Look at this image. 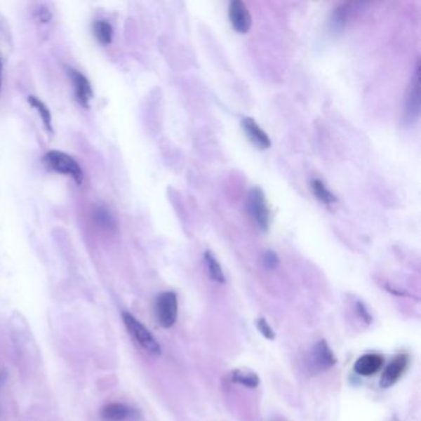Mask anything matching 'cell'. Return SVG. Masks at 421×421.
I'll return each instance as SVG.
<instances>
[{
  "instance_id": "15",
  "label": "cell",
  "mask_w": 421,
  "mask_h": 421,
  "mask_svg": "<svg viewBox=\"0 0 421 421\" xmlns=\"http://www.w3.org/2000/svg\"><path fill=\"white\" fill-rule=\"evenodd\" d=\"M204 261H206L208 272H209L211 279L220 283V284L225 283V276L221 269L220 263L218 262L215 256L210 251H206L204 253Z\"/></svg>"
},
{
  "instance_id": "14",
  "label": "cell",
  "mask_w": 421,
  "mask_h": 421,
  "mask_svg": "<svg viewBox=\"0 0 421 421\" xmlns=\"http://www.w3.org/2000/svg\"><path fill=\"white\" fill-rule=\"evenodd\" d=\"M93 32L94 36L102 45H109L113 41L114 30L113 26L108 21L98 20L93 24Z\"/></svg>"
},
{
  "instance_id": "20",
  "label": "cell",
  "mask_w": 421,
  "mask_h": 421,
  "mask_svg": "<svg viewBox=\"0 0 421 421\" xmlns=\"http://www.w3.org/2000/svg\"><path fill=\"white\" fill-rule=\"evenodd\" d=\"M257 328L260 330V333L268 340L274 339V331L272 328L269 326V323L266 321V319H260L257 321Z\"/></svg>"
},
{
  "instance_id": "23",
  "label": "cell",
  "mask_w": 421,
  "mask_h": 421,
  "mask_svg": "<svg viewBox=\"0 0 421 421\" xmlns=\"http://www.w3.org/2000/svg\"><path fill=\"white\" fill-rule=\"evenodd\" d=\"M1 76H3V66H1V60H0V89H1Z\"/></svg>"
},
{
  "instance_id": "13",
  "label": "cell",
  "mask_w": 421,
  "mask_h": 421,
  "mask_svg": "<svg viewBox=\"0 0 421 421\" xmlns=\"http://www.w3.org/2000/svg\"><path fill=\"white\" fill-rule=\"evenodd\" d=\"M131 415V409L121 403H112L104 406L102 417L104 421H125Z\"/></svg>"
},
{
  "instance_id": "18",
  "label": "cell",
  "mask_w": 421,
  "mask_h": 421,
  "mask_svg": "<svg viewBox=\"0 0 421 421\" xmlns=\"http://www.w3.org/2000/svg\"><path fill=\"white\" fill-rule=\"evenodd\" d=\"M232 377L234 382L246 385L248 388H256L258 383H260L258 375L250 370H232Z\"/></svg>"
},
{
  "instance_id": "19",
  "label": "cell",
  "mask_w": 421,
  "mask_h": 421,
  "mask_svg": "<svg viewBox=\"0 0 421 421\" xmlns=\"http://www.w3.org/2000/svg\"><path fill=\"white\" fill-rule=\"evenodd\" d=\"M263 265L267 269H274L279 265V258H278L276 252L267 251L263 255Z\"/></svg>"
},
{
  "instance_id": "4",
  "label": "cell",
  "mask_w": 421,
  "mask_h": 421,
  "mask_svg": "<svg viewBox=\"0 0 421 421\" xmlns=\"http://www.w3.org/2000/svg\"><path fill=\"white\" fill-rule=\"evenodd\" d=\"M156 316L162 328L168 329L175 325L178 316V302L177 295L173 292H165L159 294L156 299Z\"/></svg>"
},
{
  "instance_id": "2",
  "label": "cell",
  "mask_w": 421,
  "mask_h": 421,
  "mask_svg": "<svg viewBox=\"0 0 421 421\" xmlns=\"http://www.w3.org/2000/svg\"><path fill=\"white\" fill-rule=\"evenodd\" d=\"M123 320L126 329H128V334L131 335V338L145 351H147L151 354H156V356L161 354V346L144 323H140L138 319L128 313H123Z\"/></svg>"
},
{
  "instance_id": "6",
  "label": "cell",
  "mask_w": 421,
  "mask_h": 421,
  "mask_svg": "<svg viewBox=\"0 0 421 421\" xmlns=\"http://www.w3.org/2000/svg\"><path fill=\"white\" fill-rule=\"evenodd\" d=\"M229 20L232 29L239 34H246L251 29V14L243 1L232 0L229 4Z\"/></svg>"
},
{
  "instance_id": "12",
  "label": "cell",
  "mask_w": 421,
  "mask_h": 421,
  "mask_svg": "<svg viewBox=\"0 0 421 421\" xmlns=\"http://www.w3.org/2000/svg\"><path fill=\"white\" fill-rule=\"evenodd\" d=\"M93 220L99 229L105 232H113L116 229V221L113 214L107 209V206H98L93 210Z\"/></svg>"
},
{
  "instance_id": "1",
  "label": "cell",
  "mask_w": 421,
  "mask_h": 421,
  "mask_svg": "<svg viewBox=\"0 0 421 421\" xmlns=\"http://www.w3.org/2000/svg\"><path fill=\"white\" fill-rule=\"evenodd\" d=\"M42 162L48 170L53 171L60 175H68L77 185H82L83 178H84L82 167L69 154L61 152V151H50L42 157Z\"/></svg>"
},
{
  "instance_id": "22",
  "label": "cell",
  "mask_w": 421,
  "mask_h": 421,
  "mask_svg": "<svg viewBox=\"0 0 421 421\" xmlns=\"http://www.w3.org/2000/svg\"><path fill=\"white\" fill-rule=\"evenodd\" d=\"M4 380H6V375H4V373H0V387L3 385Z\"/></svg>"
},
{
  "instance_id": "9",
  "label": "cell",
  "mask_w": 421,
  "mask_h": 421,
  "mask_svg": "<svg viewBox=\"0 0 421 421\" xmlns=\"http://www.w3.org/2000/svg\"><path fill=\"white\" fill-rule=\"evenodd\" d=\"M409 363V356L408 354H398L394 360L392 361L388 367L385 368V373L382 375L380 385L383 388H388L394 385L396 380L401 378L403 373L406 372V367Z\"/></svg>"
},
{
  "instance_id": "16",
  "label": "cell",
  "mask_w": 421,
  "mask_h": 421,
  "mask_svg": "<svg viewBox=\"0 0 421 421\" xmlns=\"http://www.w3.org/2000/svg\"><path fill=\"white\" fill-rule=\"evenodd\" d=\"M27 102L30 104L32 108L36 110L37 114L40 115L42 123L46 126L48 131H53V126H52V115L50 113V109L47 108L46 104L44 103L42 100L36 98V97H29Z\"/></svg>"
},
{
  "instance_id": "7",
  "label": "cell",
  "mask_w": 421,
  "mask_h": 421,
  "mask_svg": "<svg viewBox=\"0 0 421 421\" xmlns=\"http://www.w3.org/2000/svg\"><path fill=\"white\" fill-rule=\"evenodd\" d=\"M67 69L69 77L72 79L74 95H76L78 103L81 104L84 108H88L93 98V89L91 83L82 73L78 72L73 68H67Z\"/></svg>"
},
{
  "instance_id": "17",
  "label": "cell",
  "mask_w": 421,
  "mask_h": 421,
  "mask_svg": "<svg viewBox=\"0 0 421 421\" xmlns=\"http://www.w3.org/2000/svg\"><path fill=\"white\" fill-rule=\"evenodd\" d=\"M312 192H313L314 196H316V199L323 201V204L330 206L338 201L336 196L326 188V185H323L321 180H312Z\"/></svg>"
},
{
  "instance_id": "5",
  "label": "cell",
  "mask_w": 421,
  "mask_h": 421,
  "mask_svg": "<svg viewBox=\"0 0 421 421\" xmlns=\"http://www.w3.org/2000/svg\"><path fill=\"white\" fill-rule=\"evenodd\" d=\"M336 363L334 352L331 351L326 341H319L314 346L312 354L309 356V367L314 372H323L329 370Z\"/></svg>"
},
{
  "instance_id": "8",
  "label": "cell",
  "mask_w": 421,
  "mask_h": 421,
  "mask_svg": "<svg viewBox=\"0 0 421 421\" xmlns=\"http://www.w3.org/2000/svg\"><path fill=\"white\" fill-rule=\"evenodd\" d=\"M420 113V68L416 67L415 76L413 78L410 89L406 98V114L409 121L416 120Z\"/></svg>"
},
{
  "instance_id": "21",
  "label": "cell",
  "mask_w": 421,
  "mask_h": 421,
  "mask_svg": "<svg viewBox=\"0 0 421 421\" xmlns=\"http://www.w3.org/2000/svg\"><path fill=\"white\" fill-rule=\"evenodd\" d=\"M357 312H359V314H360L361 318L363 319V320H366V321H367V323H370V314H368V312H367V310H366L365 305H363V304H362V303L357 304Z\"/></svg>"
},
{
  "instance_id": "3",
  "label": "cell",
  "mask_w": 421,
  "mask_h": 421,
  "mask_svg": "<svg viewBox=\"0 0 421 421\" xmlns=\"http://www.w3.org/2000/svg\"><path fill=\"white\" fill-rule=\"evenodd\" d=\"M247 209L252 219L256 221L261 230H268L271 225V210L268 206L266 196L261 188L255 187L248 192L247 196Z\"/></svg>"
},
{
  "instance_id": "10",
  "label": "cell",
  "mask_w": 421,
  "mask_h": 421,
  "mask_svg": "<svg viewBox=\"0 0 421 421\" xmlns=\"http://www.w3.org/2000/svg\"><path fill=\"white\" fill-rule=\"evenodd\" d=\"M242 128L250 139L252 144L256 145L261 149H267L271 147L269 136L263 131V128L252 118H245L242 120Z\"/></svg>"
},
{
  "instance_id": "11",
  "label": "cell",
  "mask_w": 421,
  "mask_h": 421,
  "mask_svg": "<svg viewBox=\"0 0 421 421\" xmlns=\"http://www.w3.org/2000/svg\"><path fill=\"white\" fill-rule=\"evenodd\" d=\"M383 363V356L378 354H367L356 361L354 370L360 375H372L382 368Z\"/></svg>"
}]
</instances>
